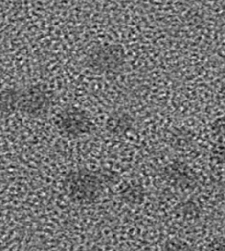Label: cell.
<instances>
[{"label":"cell","mask_w":225,"mask_h":251,"mask_svg":"<svg viewBox=\"0 0 225 251\" xmlns=\"http://www.w3.org/2000/svg\"><path fill=\"white\" fill-rule=\"evenodd\" d=\"M124 50L117 44H106L96 46L86 58V65L91 72L110 75L116 74L124 64Z\"/></svg>","instance_id":"obj_2"},{"label":"cell","mask_w":225,"mask_h":251,"mask_svg":"<svg viewBox=\"0 0 225 251\" xmlns=\"http://www.w3.org/2000/svg\"><path fill=\"white\" fill-rule=\"evenodd\" d=\"M100 178L88 170L74 172L68 179V188L70 195L78 200L93 199L100 191Z\"/></svg>","instance_id":"obj_4"},{"label":"cell","mask_w":225,"mask_h":251,"mask_svg":"<svg viewBox=\"0 0 225 251\" xmlns=\"http://www.w3.org/2000/svg\"><path fill=\"white\" fill-rule=\"evenodd\" d=\"M164 251H190V250L185 242L173 239L165 243Z\"/></svg>","instance_id":"obj_6"},{"label":"cell","mask_w":225,"mask_h":251,"mask_svg":"<svg viewBox=\"0 0 225 251\" xmlns=\"http://www.w3.org/2000/svg\"><path fill=\"white\" fill-rule=\"evenodd\" d=\"M56 125L61 134L69 139H78L90 134L94 126L90 115L75 106L64 108L56 117Z\"/></svg>","instance_id":"obj_3"},{"label":"cell","mask_w":225,"mask_h":251,"mask_svg":"<svg viewBox=\"0 0 225 251\" xmlns=\"http://www.w3.org/2000/svg\"><path fill=\"white\" fill-rule=\"evenodd\" d=\"M132 122L130 116L124 113H114L108 118L106 128L110 134L122 135L130 130Z\"/></svg>","instance_id":"obj_5"},{"label":"cell","mask_w":225,"mask_h":251,"mask_svg":"<svg viewBox=\"0 0 225 251\" xmlns=\"http://www.w3.org/2000/svg\"><path fill=\"white\" fill-rule=\"evenodd\" d=\"M13 114H22L31 118H41L49 112L52 98L46 87L42 85L10 87Z\"/></svg>","instance_id":"obj_1"}]
</instances>
